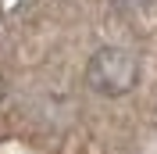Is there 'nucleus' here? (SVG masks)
Listing matches in <instances>:
<instances>
[{"instance_id":"3","label":"nucleus","mask_w":157,"mask_h":154,"mask_svg":"<svg viewBox=\"0 0 157 154\" xmlns=\"http://www.w3.org/2000/svg\"><path fill=\"white\" fill-rule=\"evenodd\" d=\"M0 97H4V79H0Z\"/></svg>"},{"instance_id":"2","label":"nucleus","mask_w":157,"mask_h":154,"mask_svg":"<svg viewBox=\"0 0 157 154\" xmlns=\"http://www.w3.org/2000/svg\"><path fill=\"white\" fill-rule=\"evenodd\" d=\"M154 0H114L118 11H125V14H139V11H147Z\"/></svg>"},{"instance_id":"1","label":"nucleus","mask_w":157,"mask_h":154,"mask_svg":"<svg viewBox=\"0 0 157 154\" xmlns=\"http://www.w3.org/2000/svg\"><path fill=\"white\" fill-rule=\"evenodd\" d=\"M86 83L100 97H125L139 83V61L125 47H100L86 65Z\"/></svg>"}]
</instances>
